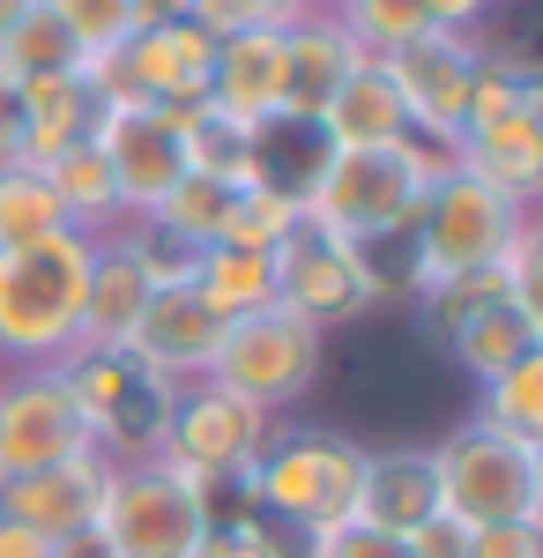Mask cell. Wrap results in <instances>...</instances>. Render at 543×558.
<instances>
[{"label": "cell", "mask_w": 543, "mask_h": 558, "mask_svg": "<svg viewBox=\"0 0 543 558\" xmlns=\"http://www.w3.org/2000/svg\"><path fill=\"white\" fill-rule=\"evenodd\" d=\"M439 172H447V149H432L418 134L379 142V149H321V165L298 186V216L365 254V246H387V239H410V223H418Z\"/></svg>", "instance_id": "6da1fadb"}, {"label": "cell", "mask_w": 543, "mask_h": 558, "mask_svg": "<svg viewBox=\"0 0 543 558\" xmlns=\"http://www.w3.org/2000/svg\"><path fill=\"white\" fill-rule=\"evenodd\" d=\"M97 239L52 231L38 246L0 254V373L23 365H68L83 350V299Z\"/></svg>", "instance_id": "7a4b0ae2"}, {"label": "cell", "mask_w": 543, "mask_h": 558, "mask_svg": "<svg viewBox=\"0 0 543 558\" xmlns=\"http://www.w3.org/2000/svg\"><path fill=\"white\" fill-rule=\"evenodd\" d=\"M358 484H365V439L335 425H276L239 499H253L276 529H291L305 544L335 521H358Z\"/></svg>", "instance_id": "3957f363"}, {"label": "cell", "mask_w": 543, "mask_h": 558, "mask_svg": "<svg viewBox=\"0 0 543 558\" xmlns=\"http://www.w3.org/2000/svg\"><path fill=\"white\" fill-rule=\"evenodd\" d=\"M432 476H439V514L455 529L543 521V447L484 417H461L447 439H432Z\"/></svg>", "instance_id": "277c9868"}, {"label": "cell", "mask_w": 543, "mask_h": 558, "mask_svg": "<svg viewBox=\"0 0 543 558\" xmlns=\"http://www.w3.org/2000/svg\"><path fill=\"white\" fill-rule=\"evenodd\" d=\"M536 209H514L506 194H492L484 179L447 172L432 179L418 223H410V299H424L432 283H455V276H476V268H499V254L514 246V231Z\"/></svg>", "instance_id": "5b68a950"}, {"label": "cell", "mask_w": 543, "mask_h": 558, "mask_svg": "<svg viewBox=\"0 0 543 558\" xmlns=\"http://www.w3.org/2000/svg\"><path fill=\"white\" fill-rule=\"evenodd\" d=\"M268 432H276V417L253 410L246 395H231V387H216V380H186L179 395H171L157 462H165L171 476H186V484L216 507L224 492L246 484V470L261 462V447H268Z\"/></svg>", "instance_id": "8992f818"}, {"label": "cell", "mask_w": 543, "mask_h": 558, "mask_svg": "<svg viewBox=\"0 0 543 558\" xmlns=\"http://www.w3.org/2000/svg\"><path fill=\"white\" fill-rule=\"evenodd\" d=\"M60 380H68V395H75V410H83V425H89V447H97L105 462H149V454H157L179 387L157 380L134 350L83 343L60 365Z\"/></svg>", "instance_id": "52a82bcc"}, {"label": "cell", "mask_w": 543, "mask_h": 558, "mask_svg": "<svg viewBox=\"0 0 543 558\" xmlns=\"http://www.w3.org/2000/svg\"><path fill=\"white\" fill-rule=\"evenodd\" d=\"M202 529H209V499L186 476H171L157 454L112 462L97 499V536L112 544V558H194Z\"/></svg>", "instance_id": "ba28073f"}, {"label": "cell", "mask_w": 543, "mask_h": 558, "mask_svg": "<svg viewBox=\"0 0 543 558\" xmlns=\"http://www.w3.org/2000/svg\"><path fill=\"white\" fill-rule=\"evenodd\" d=\"M321 350H328L321 328H305V320L283 313V305H261V313H246V320H224V343H216L209 380L231 387V395H246L253 410L283 417L291 402L313 395Z\"/></svg>", "instance_id": "9c48e42d"}, {"label": "cell", "mask_w": 543, "mask_h": 558, "mask_svg": "<svg viewBox=\"0 0 543 558\" xmlns=\"http://www.w3.org/2000/svg\"><path fill=\"white\" fill-rule=\"evenodd\" d=\"M276 305L328 336V328H350V320L373 313L379 283H373V268H365L358 246H342V239L313 231V223L298 216V231L276 246Z\"/></svg>", "instance_id": "30bf717a"}, {"label": "cell", "mask_w": 543, "mask_h": 558, "mask_svg": "<svg viewBox=\"0 0 543 558\" xmlns=\"http://www.w3.org/2000/svg\"><path fill=\"white\" fill-rule=\"evenodd\" d=\"M75 454H97V447H89V425L60 365L0 373V476H31L52 462H75Z\"/></svg>", "instance_id": "8fae6325"}, {"label": "cell", "mask_w": 543, "mask_h": 558, "mask_svg": "<svg viewBox=\"0 0 543 558\" xmlns=\"http://www.w3.org/2000/svg\"><path fill=\"white\" fill-rule=\"evenodd\" d=\"M89 142H97L105 165H112V186H120V216L126 223L157 216V202L186 179L179 112H165V105H97Z\"/></svg>", "instance_id": "7c38bea8"}, {"label": "cell", "mask_w": 543, "mask_h": 558, "mask_svg": "<svg viewBox=\"0 0 543 558\" xmlns=\"http://www.w3.org/2000/svg\"><path fill=\"white\" fill-rule=\"evenodd\" d=\"M387 83L410 112V134L432 142V149H455L461 142V112H469V75H476V38L461 31H424L402 52L379 60Z\"/></svg>", "instance_id": "4fadbf2b"}, {"label": "cell", "mask_w": 543, "mask_h": 558, "mask_svg": "<svg viewBox=\"0 0 543 558\" xmlns=\"http://www.w3.org/2000/svg\"><path fill=\"white\" fill-rule=\"evenodd\" d=\"M373 60L365 45L335 23V8H305L291 31H283V83H276V128L313 134V120L328 112V97L342 89V75Z\"/></svg>", "instance_id": "5bb4252c"}, {"label": "cell", "mask_w": 543, "mask_h": 558, "mask_svg": "<svg viewBox=\"0 0 543 558\" xmlns=\"http://www.w3.org/2000/svg\"><path fill=\"white\" fill-rule=\"evenodd\" d=\"M216 343H224V320H216L209 305L194 299V283H165V291H149L142 305V320L126 328V343L157 380L186 387V380H209L216 365Z\"/></svg>", "instance_id": "9a60e30c"}, {"label": "cell", "mask_w": 543, "mask_h": 558, "mask_svg": "<svg viewBox=\"0 0 543 558\" xmlns=\"http://www.w3.org/2000/svg\"><path fill=\"white\" fill-rule=\"evenodd\" d=\"M105 476H112L105 454H75V462H52V470H31V476H0V514L23 521L45 544H60V536L97 521Z\"/></svg>", "instance_id": "2e32d148"}, {"label": "cell", "mask_w": 543, "mask_h": 558, "mask_svg": "<svg viewBox=\"0 0 543 558\" xmlns=\"http://www.w3.org/2000/svg\"><path fill=\"white\" fill-rule=\"evenodd\" d=\"M447 157H455V172L484 179L514 209H536V194H543V112H506L492 128H469Z\"/></svg>", "instance_id": "e0dca14e"}, {"label": "cell", "mask_w": 543, "mask_h": 558, "mask_svg": "<svg viewBox=\"0 0 543 558\" xmlns=\"http://www.w3.org/2000/svg\"><path fill=\"white\" fill-rule=\"evenodd\" d=\"M358 521H373V529H387V536H418L424 521H439L432 447H365Z\"/></svg>", "instance_id": "ac0fdd59"}, {"label": "cell", "mask_w": 543, "mask_h": 558, "mask_svg": "<svg viewBox=\"0 0 543 558\" xmlns=\"http://www.w3.org/2000/svg\"><path fill=\"white\" fill-rule=\"evenodd\" d=\"M276 83H283V31H231L209 60V105L253 128H276Z\"/></svg>", "instance_id": "d6986e66"}, {"label": "cell", "mask_w": 543, "mask_h": 558, "mask_svg": "<svg viewBox=\"0 0 543 558\" xmlns=\"http://www.w3.org/2000/svg\"><path fill=\"white\" fill-rule=\"evenodd\" d=\"M321 134V149H379V142H402L410 134V112H402V97L387 83V68L379 60H358L342 89L328 97V112L313 120Z\"/></svg>", "instance_id": "ffe728a7"}, {"label": "cell", "mask_w": 543, "mask_h": 558, "mask_svg": "<svg viewBox=\"0 0 543 558\" xmlns=\"http://www.w3.org/2000/svg\"><path fill=\"white\" fill-rule=\"evenodd\" d=\"M157 291V276L142 268L126 231H105L89 254V299H83V343H126V328L142 320V305Z\"/></svg>", "instance_id": "44dd1931"}, {"label": "cell", "mask_w": 543, "mask_h": 558, "mask_svg": "<svg viewBox=\"0 0 543 558\" xmlns=\"http://www.w3.org/2000/svg\"><path fill=\"white\" fill-rule=\"evenodd\" d=\"M179 142H186V172L216 179V186H253V179H268V172H261V157H268V128L216 112L209 97L179 112Z\"/></svg>", "instance_id": "7402d4cb"}, {"label": "cell", "mask_w": 543, "mask_h": 558, "mask_svg": "<svg viewBox=\"0 0 543 558\" xmlns=\"http://www.w3.org/2000/svg\"><path fill=\"white\" fill-rule=\"evenodd\" d=\"M529 350H543V313H529V305H514V299L476 305L455 336H447V357H455L476 387L492 380V373H506V365H521Z\"/></svg>", "instance_id": "603a6c76"}, {"label": "cell", "mask_w": 543, "mask_h": 558, "mask_svg": "<svg viewBox=\"0 0 543 558\" xmlns=\"http://www.w3.org/2000/svg\"><path fill=\"white\" fill-rule=\"evenodd\" d=\"M15 89H23V165H31V172L52 165L60 149L89 142L97 97H89L83 75H38V83H15Z\"/></svg>", "instance_id": "cb8c5ba5"}, {"label": "cell", "mask_w": 543, "mask_h": 558, "mask_svg": "<svg viewBox=\"0 0 543 558\" xmlns=\"http://www.w3.org/2000/svg\"><path fill=\"white\" fill-rule=\"evenodd\" d=\"M45 186H52V202H60V223L68 231H83V239H105V231H120V186H112V165H105V149L97 142H75V149H60L52 165H38Z\"/></svg>", "instance_id": "d4e9b609"}, {"label": "cell", "mask_w": 543, "mask_h": 558, "mask_svg": "<svg viewBox=\"0 0 543 558\" xmlns=\"http://www.w3.org/2000/svg\"><path fill=\"white\" fill-rule=\"evenodd\" d=\"M186 283L216 320H246L261 305H276V254H261V246H202Z\"/></svg>", "instance_id": "484cf974"}, {"label": "cell", "mask_w": 543, "mask_h": 558, "mask_svg": "<svg viewBox=\"0 0 543 558\" xmlns=\"http://www.w3.org/2000/svg\"><path fill=\"white\" fill-rule=\"evenodd\" d=\"M0 75L8 83H38V75H83V45L68 38V23L52 15V0L23 8L0 31Z\"/></svg>", "instance_id": "4316f807"}, {"label": "cell", "mask_w": 543, "mask_h": 558, "mask_svg": "<svg viewBox=\"0 0 543 558\" xmlns=\"http://www.w3.org/2000/svg\"><path fill=\"white\" fill-rule=\"evenodd\" d=\"M194 558H298V536L276 529L253 499L224 492V499L209 507V529H202V551Z\"/></svg>", "instance_id": "83f0119b"}, {"label": "cell", "mask_w": 543, "mask_h": 558, "mask_svg": "<svg viewBox=\"0 0 543 558\" xmlns=\"http://www.w3.org/2000/svg\"><path fill=\"white\" fill-rule=\"evenodd\" d=\"M298 231V194L276 186V179H253V186H231V209H224V239L216 246H261L276 254Z\"/></svg>", "instance_id": "f1b7e54d"}, {"label": "cell", "mask_w": 543, "mask_h": 558, "mask_svg": "<svg viewBox=\"0 0 543 558\" xmlns=\"http://www.w3.org/2000/svg\"><path fill=\"white\" fill-rule=\"evenodd\" d=\"M476 417L543 447V350H529L521 365H506V373H492L476 387Z\"/></svg>", "instance_id": "f546056e"}, {"label": "cell", "mask_w": 543, "mask_h": 558, "mask_svg": "<svg viewBox=\"0 0 543 558\" xmlns=\"http://www.w3.org/2000/svg\"><path fill=\"white\" fill-rule=\"evenodd\" d=\"M52 231H68V223H60V202H52L45 172H31V165H0V254L38 246V239H52Z\"/></svg>", "instance_id": "4dcf8cb0"}, {"label": "cell", "mask_w": 543, "mask_h": 558, "mask_svg": "<svg viewBox=\"0 0 543 558\" xmlns=\"http://www.w3.org/2000/svg\"><path fill=\"white\" fill-rule=\"evenodd\" d=\"M335 23L365 45L373 60H387V52H402L410 38L432 31L424 23V0H335Z\"/></svg>", "instance_id": "1f68e13d"}, {"label": "cell", "mask_w": 543, "mask_h": 558, "mask_svg": "<svg viewBox=\"0 0 543 558\" xmlns=\"http://www.w3.org/2000/svg\"><path fill=\"white\" fill-rule=\"evenodd\" d=\"M52 15L68 23V38L89 52H112V45H126L134 31H142V15H134V0H52Z\"/></svg>", "instance_id": "d6a6232c"}, {"label": "cell", "mask_w": 543, "mask_h": 558, "mask_svg": "<svg viewBox=\"0 0 543 558\" xmlns=\"http://www.w3.org/2000/svg\"><path fill=\"white\" fill-rule=\"evenodd\" d=\"M313 0H186V15L209 31V38H231V31H291Z\"/></svg>", "instance_id": "836d02e7"}, {"label": "cell", "mask_w": 543, "mask_h": 558, "mask_svg": "<svg viewBox=\"0 0 543 558\" xmlns=\"http://www.w3.org/2000/svg\"><path fill=\"white\" fill-rule=\"evenodd\" d=\"M298 558H410V536H387L373 521H335L321 536H305Z\"/></svg>", "instance_id": "e575fe53"}, {"label": "cell", "mask_w": 543, "mask_h": 558, "mask_svg": "<svg viewBox=\"0 0 543 558\" xmlns=\"http://www.w3.org/2000/svg\"><path fill=\"white\" fill-rule=\"evenodd\" d=\"M461 558H543V521H499V529H461Z\"/></svg>", "instance_id": "d590c367"}, {"label": "cell", "mask_w": 543, "mask_h": 558, "mask_svg": "<svg viewBox=\"0 0 543 558\" xmlns=\"http://www.w3.org/2000/svg\"><path fill=\"white\" fill-rule=\"evenodd\" d=\"M484 15H492V0H424V23L432 31H461V38H476Z\"/></svg>", "instance_id": "8d00e7d4"}, {"label": "cell", "mask_w": 543, "mask_h": 558, "mask_svg": "<svg viewBox=\"0 0 543 558\" xmlns=\"http://www.w3.org/2000/svg\"><path fill=\"white\" fill-rule=\"evenodd\" d=\"M0 165H23V89L0 75Z\"/></svg>", "instance_id": "74e56055"}, {"label": "cell", "mask_w": 543, "mask_h": 558, "mask_svg": "<svg viewBox=\"0 0 543 558\" xmlns=\"http://www.w3.org/2000/svg\"><path fill=\"white\" fill-rule=\"evenodd\" d=\"M0 558H52V544H45V536H31L23 521L0 514Z\"/></svg>", "instance_id": "f35d334b"}, {"label": "cell", "mask_w": 543, "mask_h": 558, "mask_svg": "<svg viewBox=\"0 0 543 558\" xmlns=\"http://www.w3.org/2000/svg\"><path fill=\"white\" fill-rule=\"evenodd\" d=\"M52 558H112V544H105V536H97V521H89V529H75V536H60Z\"/></svg>", "instance_id": "ab89813d"}, {"label": "cell", "mask_w": 543, "mask_h": 558, "mask_svg": "<svg viewBox=\"0 0 543 558\" xmlns=\"http://www.w3.org/2000/svg\"><path fill=\"white\" fill-rule=\"evenodd\" d=\"M23 8H38V0H0V31H8V23H15Z\"/></svg>", "instance_id": "60d3db41"}, {"label": "cell", "mask_w": 543, "mask_h": 558, "mask_svg": "<svg viewBox=\"0 0 543 558\" xmlns=\"http://www.w3.org/2000/svg\"><path fill=\"white\" fill-rule=\"evenodd\" d=\"M313 8H335V0H313Z\"/></svg>", "instance_id": "b9f144b4"}, {"label": "cell", "mask_w": 543, "mask_h": 558, "mask_svg": "<svg viewBox=\"0 0 543 558\" xmlns=\"http://www.w3.org/2000/svg\"><path fill=\"white\" fill-rule=\"evenodd\" d=\"M179 15H186V0H179Z\"/></svg>", "instance_id": "7bdbcfd3"}]
</instances>
